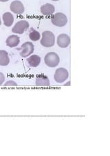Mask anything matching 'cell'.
<instances>
[{"label":"cell","instance_id":"6da1fadb","mask_svg":"<svg viewBox=\"0 0 110 156\" xmlns=\"http://www.w3.org/2000/svg\"><path fill=\"white\" fill-rule=\"evenodd\" d=\"M55 44V36L52 32L44 31L42 33V38L41 39V44L44 47H52Z\"/></svg>","mask_w":110,"mask_h":156},{"label":"cell","instance_id":"ac0fdd59","mask_svg":"<svg viewBox=\"0 0 110 156\" xmlns=\"http://www.w3.org/2000/svg\"><path fill=\"white\" fill-rule=\"evenodd\" d=\"M9 0H0V2H9Z\"/></svg>","mask_w":110,"mask_h":156},{"label":"cell","instance_id":"9c48e42d","mask_svg":"<svg viewBox=\"0 0 110 156\" xmlns=\"http://www.w3.org/2000/svg\"><path fill=\"white\" fill-rule=\"evenodd\" d=\"M55 12V6L51 4H45L41 7V12L45 16L52 15Z\"/></svg>","mask_w":110,"mask_h":156},{"label":"cell","instance_id":"9a60e30c","mask_svg":"<svg viewBox=\"0 0 110 156\" xmlns=\"http://www.w3.org/2000/svg\"><path fill=\"white\" fill-rule=\"evenodd\" d=\"M29 37H30L32 41H37L41 38V34L39 33V32L35 30H31L30 33H29Z\"/></svg>","mask_w":110,"mask_h":156},{"label":"cell","instance_id":"5bb4252c","mask_svg":"<svg viewBox=\"0 0 110 156\" xmlns=\"http://www.w3.org/2000/svg\"><path fill=\"white\" fill-rule=\"evenodd\" d=\"M2 19H3L4 24L7 27L11 26L14 22V17H13L12 13L9 12H5L2 16Z\"/></svg>","mask_w":110,"mask_h":156},{"label":"cell","instance_id":"2e32d148","mask_svg":"<svg viewBox=\"0 0 110 156\" xmlns=\"http://www.w3.org/2000/svg\"><path fill=\"white\" fill-rule=\"evenodd\" d=\"M5 86H17V84L16 83L15 81H13V80H9V81H7L6 83L4 84Z\"/></svg>","mask_w":110,"mask_h":156},{"label":"cell","instance_id":"8992f818","mask_svg":"<svg viewBox=\"0 0 110 156\" xmlns=\"http://www.w3.org/2000/svg\"><path fill=\"white\" fill-rule=\"evenodd\" d=\"M21 51L20 52V55L21 57L26 58L28 56L31 55L34 52V46L32 42H26L21 46Z\"/></svg>","mask_w":110,"mask_h":156},{"label":"cell","instance_id":"7a4b0ae2","mask_svg":"<svg viewBox=\"0 0 110 156\" xmlns=\"http://www.w3.org/2000/svg\"><path fill=\"white\" fill-rule=\"evenodd\" d=\"M53 25L57 27H63L68 23V17L62 12H57L51 18Z\"/></svg>","mask_w":110,"mask_h":156},{"label":"cell","instance_id":"3957f363","mask_svg":"<svg viewBox=\"0 0 110 156\" xmlns=\"http://www.w3.org/2000/svg\"><path fill=\"white\" fill-rule=\"evenodd\" d=\"M44 62L50 68H55L60 62L59 56L55 52H49L45 56Z\"/></svg>","mask_w":110,"mask_h":156},{"label":"cell","instance_id":"277c9868","mask_svg":"<svg viewBox=\"0 0 110 156\" xmlns=\"http://www.w3.org/2000/svg\"><path fill=\"white\" fill-rule=\"evenodd\" d=\"M69 73L68 71L66 69L60 68H58L57 70L55 71V75H54V79H55V81L59 83H62L65 82L66 80L68 79Z\"/></svg>","mask_w":110,"mask_h":156},{"label":"cell","instance_id":"52a82bcc","mask_svg":"<svg viewBox=\"0 0 110 156\" xmlns=\"http://www.w3.org/2000/svg\"><path fill=\"white\" fill-rule=\"evenodd\" d=\"M10 9L11 10V12L15 13L17 15H21L24 12V9L23 4L22 2L19 1V0H15L13 1L10 6Z\"/></svg>","mask_w":110,"mask_h":156},{"label":"cell","instance_id":"30bf717a","mask_svg":"<svg viewBox=\"0 0 110 156\" xmlns=\"http://www.w3.org/2000/svg\"><path fill=\"white\" fill-rule=\"evenodd\" d=\"M20 42V37L17 35H10L9 37H8L6 39V45L7 46H9L10 48H15L17 47L19 45Z\"/></svg>","mask_w":110,"mask_h":156},{"label":"cell","instance_id":"ffe728a7","mask_svg":"<svg viewBox=\"0 0 110 156\" xmlns=\"http://www.w3.org/2000/svg\"><path fill=\"white\" fill-rule=\"evenodd\" d=\"M53 2H57V1H59V0H52Z\"/></svg>","mask_w":110,"mask_h":156},{"label":"cell","instance_id":"4fadbf2b","mask_svg":"<svg viewBox=\"0 0 110 156\" xmlns=\"http://www.w3.org/2000/svg\"><path fill=\"white\" fill-rule=\"evenodd\" d=\"M10 63L9 53L6 50H0V66H6Z\"/></svg>","mask_w":110,"mask_h":156},{"label":"cell","instance_id":"7c38bea8","mask_svg":"<svg viewBox=\"0 0 110 156\" xmlns=\"http://www.w3.org/2000/svg\"><path fill=\"white\" fill-rule=\"evenodd\" d=\"M36 85L37 86H49L50 83L47 76L44 74H40L37 77Z\"/></svg>","mask_w":110,"mask_h":156},{"label":"cell","instance_id":"d6986e66","mask_svg":"<svg viewBox=\"0 0 110 156\" xmlns=\"http://www.w3.org/2000/svg\"><path fill=\"white\" fill-rule=\"evenodd\" d=\"M2 25V20H1V18H0V26Z\"/></svg>","mask_w":110,"mask_h":156},{"label":"cell","instance_id":"5b68a950","mask_svg":"<svg viewBox=\"0 0 110 156\" xmlns=\"http://www.w3.org/2000/svg\"><path fill=\"white\" fill-rule=\"evenodd\" d=\"M30 24L28 21L21 20L15 24V26L12 29V32L13 33L22 34L24 32L29 28Z\"/></svg>","mask_w":110,"mask_h":156},{"label":"cell","instance_id":"8fae6325","mask_svg":"<svg viewBox=\"0 0 110 156\" xmlns=\"http://www.w3.org/2000/svg\"><path fill=\"white\" fill-rule=\"evenodd\" d=\"M27 61L32 68H36L41 63V57L37 55H33L27 58Z\"/></svg>","mask_w":110,"mask_h":156},{"label":"cell","instance_id":"ba28073f","mask_svg":"<svg viewBox=\"0 0 110 156\" xmlns=\"http://www.w3.org/2000/svg\"><path fill=\"white\" fill-rule=\"evenodd\" d=\"M57 45L61 48H66L69 46L70 44V38L66 34H61L59 35L57 39Z\"/></svg>","mask_w":110,"mask_h":156},{"label":"cell","instance_id":"e0dca14e","mask_svg":"<svg viewBox=\"0 0 110 156\" xmlns=\"http://www.w3.org/2000/svg\"><path fill=\"white\" fill-rule=\"evenodd\" d=\"M5 80V76L3 73L0 72V86L3 84Z\"/></svg>","mask_w":110,"mask_h":156}]
</instances>
